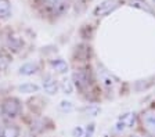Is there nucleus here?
Returning <instances> with one entry per match:
<instances>
[{"instance_id":"1","label":"nucleus","mask_w":155,"mask_h":137,"mask_svg":"<svg viewBox=\"0 0 155 137\" xmlns=\"http://www.w3.org/2000/svg\"><path fill=\"white\" fill-rule=\"evenodd\" d=\"M42 4L50 15L60 17L69 10L71 0H42Z\"/></svg>"},{"instance_id":"3","label":"nucleus","mask_w":155,"mask_h":137,"mask_svg":"<svg viewBox=\"0 0 155 137\" xmlns=\"http://www.w3.org/2000/svg\"><path fill=\"white\" fill-rule=\"evenodd\" d=\"M72 79H74V85L82 91L89 89V86L91 83L90 73L86 69H76L74 72V75H72Z\"/></svg>"},{"instance_id":"5","label":"nucleus","mask_w":155,"mask_h":137,"mask_svg":"<svg viewBox=\"0 0 155 137\" xmlns=\"http://www.w3.org/2000/svg\"><path fill=\"white\" fill-rule=\"evenodd\" d=\"M43 89L47 94L54 96L58 90H60V83L57 82V79L53 78L51 75H46L43 78Z\"/></svg>"},{"instance_id":"8","label":"nucleus","mask_w":155,"mask_h":137,"mask_svg":"<svg viewBox=\"0 0 155 137\" xmlns=\"http://www.w3.org/2000/svg\"><path fill=\"white\" fill-rule=\"evenodd\" d=\"M38 71H39V65L36 62H26V64H24V65L19 68L18 73L19 75H24V76H32V75H35Z\"/></svg>"},{"instance_id":"13","label":"nucleus","mask_w":155,"mask_h":137,"mask_svg":"<svg viewBox=\"0 0 155 137\" xmlns=\"http://www.w3.org/2000/svg\"><path fill=\"white\" fill-rule=\"evenodd\" d=\"M18 90L24 94H31V93H38L39 91V86L33 85V83H24V85L18 86Z\"/></svg>"},{"instance_id":"9","label":"nucleus","mask_w":155,"mask_h":137,"mask_svg":"<svg viewBox=\"0 0 155 137\" xmlns=\"http://www.w3.org/2000/svg\"><path fill=\"white\" fill-rule=\"evenodd\" d=\"M19 129L15 125H4L0 129V137H18Z\"/></svg>"},{"instance_id":"15","label":"nucleus","mask_w":155,"mask_h":137,"mask_svg":"<svg viewBox=\"0 0 155 137\" xmlns=\"http://www.w3.org/2000/svg\"><path fill=\"white\" fill-rule=\"evenodd\" d=\"M72 108H74V105H72V103H69V101H62L61 104H60V109H61V111L69 112V111H72Z\"/></svg>"},{"instance_id":"10","label":"nucleus","mask_w":155,"mask_h":137,"mask_svg":"<svg viewBox=\"0 0 155 137\" xmlns=\"http://www.w3.org/2000/svg\"><path fill=\"white\" fill-rule=\"evenodd\" d=\"M50 67H51L53 71L57 72V73H65V72L68 71V64L61 58L51 60V61H50Z\"/></svg>"},{"instance_id":"7","label":"nucleus","mask_w":155,"mask_h":137,"mask_svg":"<svg viewBox=\"0 0 155 137\" xmlns=\"http://www.w3.org/2000/svg\"><path fill=\"white\" fill-rule=\"evenodd\" d=\"M22 46H24V42L19 36L10 35L8 38H7V47H8L10 50H13V51H19V50L22 49Z\"/></svg>"},{"instance_id":"12","label":"nucleus","mask_w":155,"mask_h":137,"mask_svg":"<svg viewBox=\"0 0 155 137\" xmlns=\"http://www.w3.org/2000/svg\"><path fill=\"white\" fill-rule=\"evenodd\" d=\"M133 123H134V116H133V114H126L119 119V122H118V125H116V126H118L116 129H118V130L122 129L123 130L125 127H130Z\"/></svg>"},{"instance_id":"11","label":"nucleus","mask_w":155,"mask_h":137,"mask_svg":"<svg viewBox=\"0 0 155 137\" xmlns=\"http://www.w3.org/2000/svg\"><path fill=\"white\" fill-rule=\"evenodd\" d=\"M11 15L10 0H0V20H7Z\"/></svg>"},{"instance_id":"6","label":"nucleus","mask_w":155,"mask_h":137,"mask_svg":"<svg viewBox=\"0 0 155 137\" xmlns=\"http://www.w3.org/2000/svg\"><path fill=\"white\" fill-rule=\"evenodd\" d=\"M143 125L147 132L155 137V111H148L143 115Z\"/></svg>"},{"instance_id":"4","label":"nucleus","mask_w":155,"mask_h":137,"mask_svg":"<svg viewBox=\"0 0 155 137\" xmlns=\"http://www.w3.org/2000/svg\"><path fill=\"white\" fill-rule=\"evenodd\" d=\"M119 2L118 0H104L103 3L94 8V15L96 17H107L108 14L114 13V11L119 7Z\"/></svg>"},{"instance_id":"16","label":"nucleus","mask_w":155,"mask_h":137,"mask_svg":"<svg viewBox=\"0 0 155 137\" xmlns=\"http://www.w3.org/2000/svg\"><path fill=\"white\" fill-rule=\"evenodd\" d=\"M25 137H33V136H25Z\"/></svg>"},{"instance_id":"14","label":"nucleus","mask_w":155,"mask_h":137,"mask_svg":"<svg viewBox=\"0 0 155 137\" xmlns=\"http://www.w3.org/2000/svg\"><path fill=\"white\" fill-rule=\"evenodd\" d=\"M10 62H11V57L4 51H0V72H4L8 68Z\"/></svg>"},{"instance_id":"17","label":"nucleus","mask_w":155,"mask_h":137,"mask_svg":"<svg viewBox=\"0 0 155 137\" xmlns=\"http://www.w3.org/2000/svg\"><path fill=\"white\" fill-rule=\"evenodd\" d=\"M152 2H154V3H155V0H152Z\"/></svg>"},{"instance_id":"2","label":"nucleus","mask_w":155,"mask_h":137,"mask_svg":"<svg viewBox=\"0 0 155 137\" xmlns=\"http://www.w3.org/2000/svg\"><path fill=\"white\" fill-rule=\"evenodd\" d=\"M22 111V105L21 101L15 97H7L3 103H2V114L8 119H14L17 118Z\"/></svg>"}]
</instances>
